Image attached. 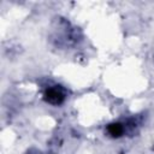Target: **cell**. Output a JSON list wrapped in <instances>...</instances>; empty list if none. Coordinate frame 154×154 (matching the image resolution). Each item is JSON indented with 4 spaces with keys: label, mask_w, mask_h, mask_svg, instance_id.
<instances>
[{
    "label": "cell",
    "mask_w": 154,
    "mask_h": 154,
    "mask_svg": "<svg viewBox=\"0 0 154 154\" xmlns=\"http://www.w3.org/2000/svg\"><path fill=\"white\" fill-rule=\"evenodd\" d=\"M45 100L52 105H60L64 100H65V93L63 91V89L58 85L51 87L45 91L43 95Z\"/></svg>",
    "instance_id": "obj_1"
},
{
    "label": "cell",
    "mask_w": 154,
    "mask_h": 154,
    "mask_svg": "<svg viewBox=\"0 0 154 154\" xmlns=\"http://www.w3.org/2000/svg\"><path fill=\"white\" fill-rule=\"evenodd\" d=\"M107 132L112 137H120L125 132V126L122 123H112L107 126Z\"/></svg>",
    "instance_id": "obj_2"
}]
</instances>
